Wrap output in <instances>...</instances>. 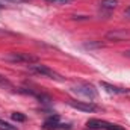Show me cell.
I'll use <instances>...</instances> for the list:
<instances>
[{
  "label": "cell",
  "mask_w": 130,
  "mask_h": 130,
  "mask_svg": "<svg viewBox=\"0 0 130 130\" xmlns=\"http://www.w3.org/2000/svg\"><path fill=\"white\" fill-rule=\"evenodd\" d=\"M118 5H120L118 0H101V2H100V9L110 12V11H113Z\"/></svg>",
  "instance_id": "obj_8"
},
{
  "label": "cell",
  "mask_w": 130,
  "mask_h": 130,
  "mask_svg": "<svg viewBox=\"0 0 130 130\" xmlns=\"http://www.w3.org/2000/svg\"><path fill=\"white\" fill-rule=\"evenodd\" d=\"M126 36H129V33L120 32V30H113V32L107 33V38H109V39H113V41H120V39H123V38H126Z\"/></svg>",
  "instance_id": "obj_9"
},
{
  "label": "cell",
  "mask_w": 130,
  "mask_h": 130,
  "mask_svg": "<svg viewBox=\"0 0 130 130\" xmlns=\"http://www.w3.org/2000/svg\"><path fill=\"white\" fill-rule=\"evenodd\" d=\"M86 126H88V129H94V130H124L123 127H120L117 124L101 121V120H95V118L86 121Z\"/></svg>",
  "instance_id": "obj_4"
},
{
  "label": "cell",
  "mask_w": 130,
  "mask_h": 130,
  "mask_svg": "<svg viewBox=\"0 0 130 130\" xmlns=\"http://www.w3.org/2000/svg\"><path fill=\"white\" fill-rule=\"evenodd\" d=\"M47 3H50V5H59V6H62V5H70V3H73L74 0H45Z\"/></svg>",
  "instance_id": "obj_12"
},
{
  "label": "cell",
  "mask_w": 130,
  "mask_h": 130,
  "mask_svg": "<svg viewBox=\"0 0 130 130\" xmlns=\"http://www.w3.org/2000/svg\"><path fill=\"white\" fill-rule=\"evenodd\" d=\"M29 71H32L35 74H39V76H44V77H48V79H53V80H58V82H64V77L56 73L55 70L48 68L47 65H42V64H30L29 65Z\"/></svg>",
  "instance_id": "obj_1"
},
{
  "label": "cell",
  "mask_w": 130,
  "mask_h": 130,
  "mask_svg": "<svg viewBox=\"0 0 130 130\" xmlns=\"http://www.w3.org/2000/svg\"><path fill=\"white\" fill-rule=\"evenodd\" d=\"M68 104L77 110H82V112H95L98 107L94 103H89V101H76V100H71L68 101Z\"/></svg>",
  "instance_id": "obj_6"
},
{
  "label": "cell",
  "mask_w": 130,
  "mask_h": 130,
  "mask_svg": "<svg viewBox=\"0 0 130 130\" xmlns=\"http://www.w3.org/2000/svg\"><path fill=\"white\" fill-rule=\"evenodd\" d=\"M73 91L76 94H80L83 97L89 98V100H94L97 97V89L89 83H77L76 86H73Z\"/></svg>",
  "instance_id": "obj_3"
},
{
  "label": "cell",
  "mask_w": 130,
  "mask_h": 130,
  "mask_svg": "<svg viewBox=\"0 0 130 130\" xmlns=\"http://www.w3.org/2000/svg\"><path fill=\"white\" fill-rule=\"evenodd\" d=\"M8 3H23V2H27V0H5Z\"/></svg>",
  "instance_id": "obj_14"
},
{
  "label": "cell",
  "mask_w": 130,
  "mask_h": 130,
  "mask_svg": "<svg viewBox=\"0 0 130 130\" xmlns=\"http://www.w3.org/2000/svg\"><path fill=\"white\" fill-rule=\"evenodd\" d=\"M0 88H3V89H12V83L6 77H3L2 74H0Z\"/></svg>",
  "instance_id": "obj_10"
},
{
  "label": "cell",
  "mask_w": 130,
  "mask_h": 130,
  "mask_svg": "<svg viewBox=\"0 0 130 130\" xmlns=\"http://www.w3.org/2000/svg\"><path fill=\"white\" fill-rule=\"evenodd\" d=\"M100 86L104 91H107L109 94H115V95H123V94H129L130 92V89H124V88H120V86H113V85H110L107 82H100Z\"/></svg>",
  "instance_id": "obj_7"
},
{
  "label": "cell",
  "mask_w": 130,
  "mask_h": 130,
  "mask_svg": "<svg viewBox=\"0 0 130 130\" xmlns=\"http://www.w3.org/2000/svg\"><path fill=\"white\" fill-rule=\"evenodd\" d=\"M42 129L44 130H64V129H71V126L59 123V115H52V117H48L44 121Z\"/></svg>",
  "instance_id": "obj_5"
},
{
  "label": "cell",
  "mask_w": 130,
  "mask_h": 130,
  "mask_svg": "<svg viewBox=\"0 0 130 130\" xmlns=\"http://www.w3.org/2000/svg\"><path fill=\"white\" fill-rule=\"evenodd\" d=\"M124 15H127V17H130V5H129V8L124 11Z\"/></svg>",
  "instance_id": "obj_15"
},
{
  "label": "cell",
  "mask_w": 130,
  "mask_h": 130,
  "mask_svg": "<svg viewBox=\"0 0 130 130\" xmlns=\"http://www.w3.org/2000/svg\"><path fill=\"white\" fill-rule=\"evenodd\" d=\"M5 59L11 61V62H15V64H27V65L38 62V58L30 55V53H11Z\"/></svg>",
  "instance_id": "obj_2"
},
{
  "label": "cell",
  "mask_w": 130,
  "mask_h": 130,
  "mask_svg": "<svg viewBox=\"0 0 130 130\" xmlns=\"http://www.w3.org/2000/svg\"><path fill=\"white\" fill-rule=\"evenodd\" d=\"M0 130H17V127L6 123V121H3V120H0Z\"/></svg>",
  "instance_id": "obj_13"
},
{
  "label": "cell",
  "mask_w": 130,
  "mask_h": 130,
  "mask_svg": "<svg viewBox=\"0 0 130 130\" xmlns=\"http://www.w3.org/2000/svg\"><path fill=\"white\" fill-rule=\"evenodd\" d=\"M126 55H127V56H130V52H127V53H126Z\"/></svg>",
  "instance_id": "obj_16"
},
{
  "label": "cell",
  "mask_w": 130,
  "mask_h": 130,
  "mask_svg": "<svg viewBox=\"0 0 130 130\" xmlns=\"http://www.w3.org/2000/svg\"><path fill=\"white\" fill-rule=\"evenodd\" d=\"M11 117H12V120L17 121V123H24V121H26V117H24L21 112H12Z\"/></svg>",
  "instance_id": "obj_11"
}]
</instances>
